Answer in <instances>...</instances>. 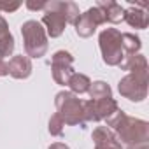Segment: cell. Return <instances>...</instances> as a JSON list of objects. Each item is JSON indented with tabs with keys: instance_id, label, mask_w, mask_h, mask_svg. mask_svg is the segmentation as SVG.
I'll return each instance as SVG.
<instances>
[{
	"instance_id": "cell-1",
	"label": "cell",
	"mask_w": 149,
	"mask_h": 149,
	"mask_svg": "<svg viewBox=\"0 0 149 149\" xmlns=\"http://www.w3.org/2000/svg\"><path fill=\"white\" fill-rule=\"evenodd\" d=\"M21 35H23V46L28 58H42L47 53V33L40 21L28 19L21 25Z\"/></svg>"
},
{
	"instance_id": "cell-2",
	"label": "cell",
	"mask_w": 149,
	"mask_h": 149,
	"mask_svg": "<svg viewBox=\"0 0 149 149\" xmlns=\"http://www.w3.org/2000/svg\"><path fill=\"white\" fill-rule=\"evenodd\" d=\"M114 132H116L118 140L125 146L149 144V123L144 119L125 116Z\"/></svg>"
},
{
	"instance_id": "cell-3",
	"label": "cell",
	"mask_w": 149,
	"mask_h": 149,
	"mask_svg": "<svg viewBox=\"0 0 149 149\" xmlns=\"http://www.w3.org/2000/svg\"><path fill=\"white\" fill-rule=\"evenodd\" d=\"M98 46L102 51V60L109 67H119L125 60L121 32L118 28H105L98 35Z\"/></svg>"
},
{
	"instance_id": "cell-4",
	"label": "cell",
	"mask_w": 149,
	"mask_h": 149,
	"mask_svg": "<svg viewBox=\"0 0 149 149\" xmlns=\"http://www.w3.org/2000/svg\"><path fill=\"white\" fill-rule=\"evenodd\" d=\"M54 105H56V111L65 125H72V126L84 125L83 100H79L77 95H74L70 91H60L54 97Z\"/></svg>"
},
{
	"instance_id": "cell-5",
	"label": "cell",
	"mask_w": 149,
	"mask_h": 149,
	"mask_svg": "<svg viewBox=\"0 0 149 149\" xmlns=\"http://www.w3.org/2000/svg\"><path fill=\"white\" fill-rule=\"evenodd\" d=\"M147 86L149 74H126L118 83V91L132 102H144L147 98Z\"/></svg>"
},
{
	"instance_id": "cell-6",
	"label": "cell",
	"mask_w": 149,
	"mask_h": 149,
	"mask_svg": "<svg viewBox=\"0 0 149 149\" xmlns=\"http://www.w3.org/2000/svg\"><path fill=\"white\" fill-rule=\"evenodd\" d=\"M40 25L46 26L44 30L51 39H56L65 32L67 18L61 13V0H49V2H46L44 16H42Z\"/></svg>"
},
{
	"instance_id": "cell-7",
	"label": "cell",
	"mask_w": 149,
	"mask_h": 149,
	"mask_svg": "<svg viewBox=\"0 0 149 149\" xmlns=\"http://www.w3.org/2000/svg\"><path fill=\"white\" fill-rule=\"evenodd\" d=\"M74 56L68 51H56L51 58V72H53V79L60 86H67L68 79L74 74Z\"/></svg>"
},
{
	"instance_id": "cell-8",
	"label": "cell",
	"mask_w": 149,
	"mask_h": 149,
	"mask_svg": "<svg viewBox=\"0 0 149 149\" xmlns=\"http://www.w3.org/2000/svg\"><path fill=\"white\" fill-rule=\"evenodd\" d=\"M104 23H107V21H105V16H104V13L95 6V7H90L86 13L79 14V18H77L76 23H74V26H76V33H77L79 37L88 39V37H91V35L97 32V28H98L100 25H104Z\"/></svg>"
},
{
	"instance_id": "cell-9",
	"label": "cell",
	"mask_w": 149,
	"mask_h": 149,
	"mask_svg": "<svg viewBox=\"0 0 149 149\" xmlns=\"http://www.w3.org/2000/svg\"><path fill=\"white\" fill-rule=\"evenodd\" d=\"M93 144L95 149H123V144L118 140L116 133L107 126H97L93 130Z\"/></svg>"
},
{
	"instance_id": "cell-10",
	"label": "cell",
	"mask_w": 149,
	"mask_h": 149,
	"mask_svg": "<svg viewBox=\"0 0 149 149\" xmlns=\"http://www.w3.org/2000/svg\"><path fill=\"white\" fill-rule=\"evenodd\" d=\"M123 19L132 28H137V30H146L147 25H149V14H147L144 4H135V6L125 9Z\"/></svg>"
},
{
	"instance_id": "cell-11",
	"label": "cell",
	"mask_w": 149,
	"mask_h": 149,
	"mask_svg": "<svg viewBox=\"0 0 149 149\" xmlns=\"http://www.w3.org/2000/svg\"><path fill=\"white\" fill-rule=\"evenodd\" d=\"M7 67H9V76H13L14 79H26V77H30V74L33 70L32 60L26 54L25 56L23 54L13 56L7 63Z\"/></svg>"
},
{
	"instance_id": "cell-12",
	"label": "cell",
	"mask_w": 149,
	"mask_h": 149,
	"mask_svg": "<svg viewBox=\"0 0 149 149\" xmlns=\"http://www.w3.org/2000/svg\"><path fill=\"white\" fill-rule=\"evenodd\" d=\"M97 7L104 13L107 23H114L116 25V23H121L123 21L125 9L118 2H112V0H100V2H97Z\"/></svg>"
},
{
	"instance_id": "cell-13",
	"label": "cell",
	"mask_w": 149,
	"mask_h": 149,
	"mask_svg": "<svg viewBox=\"0 0 149 149\" xmlns=\"http://www.w3.org/2000/svg\"><path fill=\"white\" fill-rule=\"evenodd\" d=\"M93 102V109H95V116H97V121H105L107 118H111L118 109V102L112 98V97H107V98H100V100H91Z\"/></svg>"
},
{
	"instance_id": "cell-14",
	"label": "cell",
	"mask_w": 149,
	"mask_h": 149,
	"mask_svg": "<svg viewBox=\"0 0 149 149\" xmlns=\"http://www.w3.org/2000/svg\"><path fill=\"white\" fill-rule=\"evenodd\" d=\"M121 70H128L130 74H149V67H147V60L144 54L137 53L132 56H126L121 61Z\"/></svg>"
},
{
	"instance_id": "cell-15",
	"label": "cell",
	"mask_w": 149,
	"mask_h": 149,
	"mask_svg": "<svg viewBox=\"0 0 149 149\" xmlns=\"http://www.w3.org/2000/svg\"><path fill=\"white\" fill-rule=\"evenodd\" d=\"M70 88V93L74 95H83V93H88L90 86H91V79L86 76V74H81V72H74L72 77L68 79V84Z\"/></svg>"
},
{
	"instance_id": "cell-16",
	"label": "cell",
	"mask_w": 149,
	"mask_h": 149,
	"mask_svg": "<svg viewBox=\"0 0 149 149\" xmlns=\"http://www.w3.org/2000/svg\"><path fill=\"white\" fill-rule=\"evenodd\" d=\"M121 42H123L125 58L132 56V54H137L140 51V47H142V42L135 33H121Z\"/></svg>"
},
{
	"instance_id": "cell-17",
	"label": "cell",
	"mask_w": 149,
	"mask_h": 149,
	"mask_svg": "<svg viewBox=\"0 0 149 149\" xmlns=\"http://www.w3.org/2000/svg\"><path fill=\"white\" fill-rule=\"evenodd\" d=\"M88 93H90L91 100H100V98L112 97V90H111V86L105 81H95V83H91Z\"/></svg>"
},
{
	"instance_id": "cell-18",
	"label": "cell",
	"mask_w": 149,
	"mask_h": 149,
	"mask_svg": "<svg viewBox=\"0 0 149 149\" xmlns=\"http://www.w3.org/2000/svg\"><path fill=\"white\" fill-rule=\"evenodd\" d=\"M14 47H16V42H14V37H13L11 32L0 37V58L2 60L11 56L14 53Z\"/></svg>"
},
{
	"instance_id": "cell-19",
	"label": "cell",
	"mask_w": 149,
	"mask_h": 149,
	"mask_svg": "<svg viewBox=\"0 0 149 149\" xmlns=\"http://www.w3.org/2000/svg\"><path fill=\"white\" fill-rule=\"evenodd\" d=\"M63 126H65V123H63V119L60 118V114H58V112L53 114L51 119H49V126H47L49 133H51L53 137H61V135H63Z\"/></svg>"
},
{
	"instance_id": "cell-20",
	"label": "cell",
	"mask_w": 149,
	"mask_h": 149,
	"mask_svg": "<svg viewBox=\"0 0 149 149\" xmlns=\"http://www.w3.org/2000/svg\"><path fill=\"white\" fill-rule=\"evenodd\" d=\"M21 7L19 2H14V4H7V2H0V11H4V13H14Z\"/></svg>"
},
{
	"instance_id": "cell-21",
	"label": "cell",
	"mask_w": 149,
	"mask_h": 149,
	"mask_svg": "<svg viewBox=\"0 0 149 149\" xmlns=\"http://www.w3.org/2000/svg\"><path fill=\"white\" fill-rule=\"evenodd\" d=\"M26 7L30 9V11H42L44 7H46V2L42 0V2H32V0H28L26 2Z\"/></svg>"
},
{
	"instance_id": "cell-22",
	"label": "cell",
	"mask_w": 149,
	"mask_h": 149,
	"mask_svg": "<svg viewBox=\"0 0 149 149\" xmlns=\"http://www.w3.org/2000/svg\"><path fill=\"white\" fill-rule=\"evenodd\" d=\"M6 33H9V25H7L6 18H4L2 14H0V37L6 35Z\"/></svg>"
},
{
	"instance_id": "cell-23",
	"label": "cell",
	"mask_w": 149,
	"mask_h": 149,
	"mask_svg": "<svg viewBox=\"0 0 149 149\" xmlns=\"http://www.w3.org/2000/svg\"><path fill=\"white\" fill-rule=\"evenodd\" d=\"M4 76H9V67H7V61L0 58V77Z\"/></svg>"
},
{
	"instance_id": "cell-24",
	"label": "cell",
	"mask_w": 149,
	"mask_h": 149,
	"mask_svg": "<svg viewBox=\"0 0 149 149\" xmlns=\"http://www.w3.org/2000/svg\"><path fill=\"white\" fill-rule=\"evenodd\" d=\"M49 149H70V147L67 144H63V142H54V144L49 146Z\"/></svg>"
},
{
	"instance_id": "cell-25",
	"label": "cell",
	"mask_w": 149,
	"mask_h": 149,
	"mask_svg": "<svg viewBox=\"0 0 149 149\" xmlns=\"http://www.w3.org/2000/svg\"><path fill=\"white\" fill-rule=\"evenodd\" d=\"M126 149H149V144H139V146H126Z\"/></svg>"
}]
</instances>
